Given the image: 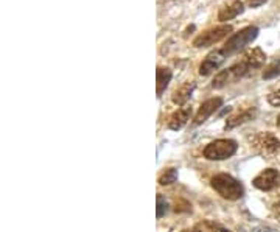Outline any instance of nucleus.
Listing matches in <instances>:
<instances>
[{
  "label": "nucleus",
  "instance_id": "nucleus-1",
  "mask_svg": "<svg viewBox=\"0 0 280 232\" xmlns=\"http://www.w3.org/2000/svg\"><path fill=\"white\" fill-rule=\"evenodd\" d=\"M266 59V55L263 53L262 49H251L248 50L242 59L238 62H235L233 66H230L229 69L226 70H221L220 73H217V76L213 78V83L212 86L215 89H220V88H224L226 84H230V83H235L238 81L240 78L246 76L249 72H252L254 69H258L263 66V62Z\"/></svg>",
  "mask_w": 280,
  "mask_h": 232
},
{
  "label": "nucleus",
  "instance_id": "nucleus-2",
  "mask_svg": "<svg viewBox=\"0 0 280 232\" xmlns=\"http://www.w3.org/2000/svg\"><path fill=\"white\" fill-rule=\"evenodd\" d=\"M257 36H258V28L255 25L245 27L238 33H233L226 41V44L223 46V50H224V53L229 58V56H232L235 53L242 52L243 49H246L251 44V42H254L257 39Z\"/></svg>",
  "mask_w": 280,
  "mask_h": 232
},
{
  "label": "nucleus",
  "instance_id": "nucleus-3",
  "mask_svg": "<svg viewBox=\"0 0 280 232\" xmlns=\"http://www.w3.org/2000/svg\"><path fill=\"white\" fill-rule=\"evenodd\" d=\"M212 187L217 190L223 198L226 200H240L245 194L243 185L236 181L235 178H232L230 175L226 173H220L217 176L212 178Z\"/></svg>",
  "mask_w": 280,
  "mask_h": 232
},
{
  "label": "nucleus",
  "instance_id": "nucleus-4",
  "mask_svg": "<svg viewBox=\"0 0 280 232\" xmlns=\"http://www.w3.org/2000/svg\"><path fill=\"white\" fill-rule=\"evenodd\" d=\"M238 145L232 139H220L209 143L204 150V158L210 161H223L235 154Z\"/></svg>",
  "mask_w": 280,
  "mask_h": 232
},
{
  "label": "nucleus",
  "instance_id": "nucleus-5",
  "mask_svg": "<svg viewBox=\"0 0 280 232\" xmlns=\"http://www.w3.org/2000/svg\"><path fill=\"white\" fill-rule=\"evenodd\" d=\"M230 31H232V27L227 25V24H223V25H218V27L209 28V30L203 31L201 34H198L195 39H193V47H196V49L212 47V46L217 44V42L223 41Z\"/></svg>",
  "mask_w": 280,
  "mask_h": 232
},
{
  "label": "nucleus",
  "instance_id": "nucleus-6",
  "mask_svg": "<svg viewBox=\"0 0 280 232\" xmlns=\"http://www.w3.org/2000/svg\"><path fill=\"white\" fill-rule=\"evenodd\" d=\"M251 146L263 156H274L280 150V140L269 133H258L251 139Z\"/></svg>",
  "mask_w": 280,
  "mask_h": 232
},
{
  "label": "nucleus",
  "instance_id": "nucleus-7",
  "mask_svg": "<svg viewBox=\"0 0 280 232\" xmlns=\"http://www.w3.org/2000/svg\"><path fill=\"white\" fill-rule=\"evenodd\" d=\"M226 59H227V55L224 53L223 47H221V49H215V50H212V52L206 56V59L201 62V66H199V75L207 76V75H210L212 72L218 70Z\"/></svg>",
  "mask_w": 280,
  "mask_h": 232
},
{
  "label": "nucleus",
  "instance_id": "nucleus-8",
  "mask_svg": "<svg viewBox=\"0 0 280 232\" xmlns=\"http://www.w3.org/2000/svg\"><path fill=\"white\" fill-rule=\"evenodd\" d=\"M254 187L260 188V190H265V192H269V190H274L280 185V173L274 168H268V170L262 172L258 176L254 178L252 181Z\"/></svg>",
  "mask_w": 280,
  "mask_h": 232
},
{
  "label": "nucleus",
  "instance_id": "nucleus-9",
  "mask_svg": "<svg viewBox=\"0 0 280 232\" xmlns=\"http://www.w3.org/2000/svg\"><path fill=\"white\" fill-rule=\"evenodd\" d=\"M221 104H223V100L220 98V97H215V98H209V100H206L201 106H199V109H198V112H196V115H195V125H203L215 111H217L218 108H221Z\"/></svg>",
  "mask_w": 280,
  "mask_h": 232
},
{
  "label": "nucleus",
  "instance_id": "nucleus-10",
  "mask_svg": "<svg viewBox=\"0 0 280 232\" xmlns=\"http://www.w3.org/2000/svg\"><path fill=\"white\" fill-rule=\"evenodd\" d=\"M245 11V5L242 0H232L230 4L224 5L220 13H218V20L220 22H227V20H232L235 19L236 16H240L242 13Z\"/></svg>",
  "mask_w": 280,
  "mask_h": 232
},
{
  "label": "nucleus",
  "instance_id": "nucleus-11",
  "mask_svg": "<svg viewBox=\"0 0 280 232\" xmlns=\"http://www.w3.org/2000/svg\"><path fill=\"white\" fill-rule=\"evenodd\" d=\"M190 115H191V109L190 108H181V109L175 111L168 119V128L175 130V131L181 130L182 126L190 120Z\"/></svg>",
  "mask_w": 280,
  "mask_h": 232
},
{
  "label": "nucleus",
  "instance_id": "nucleus-12",
  "mask_svg": "<svg viewBox=\"0 0 280 232\" xmlns=\"http://www.w3.org/2000/svg\"><path fill=\"white\" fill-rule=\"evenodd\" d=\"M195 86H196L195 81L184 83L181 88H178V89L173 92V97H171V100H173L175 104H179V106H182V104H185V103L190 100L193 91H195Z\"/></svg>",
  "mask_w": 280,
  "mask_h": 232
},
{
  "label": "nucleus",
  "instance_id": "nucleus-13",
  "mask_svg": "<svg viewBox=\"0 0 280 232\" xmlns=\"http://www.w3.org/2000/svg\"><path fill=\"white\" fill-rule=\"evenodd\" d=\"M255 115V109L251 108V109H246V111H242V112H236L235 115L229 117L227 122H226V128L230 130V128H235V126H238L248 120H251L252 117Z\"/></svg>",
  "mask_w": 280,
  "mask_h": 232
},
{
  "label": "nucleus",
  "instance_id": "nucleus-14",
  "mask_svg": "<svg viewBox=\"0 0 280 232\" xmlns=\"http://www.w3.org/2000/svg\"><path fill=\"white\" fill-rule=\"evenodd\" d=\"M171 76H173V73H171L170 69L167 67H159L157 72H156V81H157V97H161L164 94V91L167 89L168 83L171 81Z\"/></svg>",
  "mask_w": 280,
  "mask_h": 232
},
{
  "label": "nucleus",
  "instance_id": "nucleus-15",
  "mask_svg": "<svg viewBox=\"0 0 280 232\" xmlns=\"http://www.w3.org/2000/svg\"><path fill=\"white\" fill-rule=\"evenodd\" d=\"M184 232H229L227 229L218 226V224H213V223H201L198 224L196 227H193V229H188V230H184Z\"/></svg>",
  "mask_w": 280,
  "mask_h": 232
},
{
  "label": "nucleus",
  "instance_id": "nucleus-16",
  "mask_svg": "<svg viewBox=\"0 0 280 232\" xmlns=\"http://www.w3.org/2000/svg\"><path fill=\"white\" fill-rule=\"evenodd\" d=\"M275 76H280V56L275 58L271 64L263 70V78L265 80H271V78H275Z\"/></svg>",
  "mask_w": 280,
  "mask_h": 232
},
{
  "label": "nucleus",
  "instance_id": "nucleus-17",
  "mask_svg": "<svg viewBox=\"0 0 280 232\" xmlns=\"http://www.w3.org/2000/svg\"><path fill=\"white\" fill-rule=\"evenodd\" d=\"M178 179V170L176 168H168L165 170V173L159 178V184L161 185H168V184H173Z\"/></svg>",
  "mask_w": 280,
  "mask_h": 232
},
{
  "label": "nucleus",
  "instance_id": "nucleus-18",
  "mask_svg": "<svg viewBox=\"0 0 280 232\" xmlns=\"http://www.w3.org/2000/svg\"><path fill=\"white\" fill-rule=\"evenodd\" d=\"M165 212H167V201H165V198L159 194L157 195V218H162L164 215H165Z\"/></svg>",
  "mask_w": 280,
  "mask_h": 232
},
{
  "label": "nucleus",
  "instance_id": "nucleus-19",
  "mask_svg": "<svg viewBox=\"0 0 280 232\" xmlns=\"http://www.w3.org/2000/svg\"><path fill=\"white\" fill-rule=\"evenodd\" d=\"M268 101H269V104H272V106L280 108V89L275 91V92H271L268 95Z\"/></svg>",
  "mask_w": 280,
  "mask_h": 232
},
{
  "label": "nucleus",
  "instance_id": "nucleus-20",
  "mask_svg": "<svg viewBox=\"0 0 280 232\" xmlns=\"http://www.w3.org/2000/svg\"><path fill=\"white\" fill-rule=\"evenodd\" d=\"M266 2H269V0H246V4H248L249 8H258Z\"/></svg>",
  "mask_w": 280,
  "mask_h": 232
},
{
  "label": "nucleus",
  "instance_id": "nucleus-21",
  "mask_svg": "<svg viewBox=\"0 0 280 232\" xmlns=\"http://www.w3.org/2000/svg\"><path fill=\"white\" fill-rule=\"evenodd\" d=\"M272 207H274V215L277 217V220H280V200H277Z\"/></svg>",
  "mask_w": 280,
  "mask_h": 232
},
{
  "label": "nucleus",
  "instance_id": "nucleus-22",
  "mask_svg": "<svg viewBox=\"0 0 280 232\" xmlns=\"http://www.w3.org/2000/svg\"><path fill=\"white\" fill-rule=\"evenodd\" d=\"M252 232H275V230H274V229H271V227L262 226V227H257V229H254Z\"/></svg>",
  "mask_w": 280,
  "mask_h": 232
},
{
  "label": "nucleus",
  "instance_id": "nucleus-23",
  "mask_svg": "<svg viewBox=\"0 0 280 232\" xmlns=\"http://www.w3.org/2000/svg\"><path fill=\"white\" fill-rule=\"evenodd\" d=\"M277 126H278V128H280V115L277 117Z\"/></svg>",
  "mask_w": 280,
  "mask_h": 232
}]
</instances>
